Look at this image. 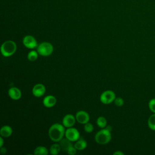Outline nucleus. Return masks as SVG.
<instances>
[{
  "mask_svg": "<svg viewBox=\"0 0 155 155\" xmlns=\"http://www.w3.org/2000/svg\"><path fill=\"white\" fill-rule=\"evenodd\" d=\"M150 110L153 113H155V98H153L150 100L148 104Z\"/></svg>",
  "mask_w": 155,
  "mask_h": 155,
  "instance_id": "nucleus-21",
  "label": "nucleus"
},
{
  "mask_svg": "<svg viewBox=\"0 0 155 155\" xmlns=\"http://www.w3.org/2000/svg\"><path fill=\"white\" fill-rule=\"evenodd\" d=\"M17 45L13 41L8 40L2 43L1 47V54L5 57H9L15 54Z\"/></svg>",
  "mask_w": 155,
  "mask_h": 155,
  "instance_id": "nucleus-2",
  "label": "nucleus"
},
{
  "mask_svg": "<svg viewBox=\"0 0 155 155\" xmlns=\"http://www.w3.org/2000/svg\"><path fill=\"white\" fill-rule=\"evenodd\" d=\"M59 145L61 147V150H62L64 151H67L69 147L72 145V143H71V141H70V140H68L65 137V138H62L59 141Z\"/></svg>",
  "mask_w": 155,
  "mask_h": 155,
  "instance_id": "nucleus-14",
  "label": "nucleus"
},
{
  "mask_svg": "<svg viewBox=\"0 0 155 155\" xmlns=\"http://www.w3.org/2000/svg\"><path fill=\"white\" fill-rule=\"evenodd\" d=\"M23 45L27 48L33 49L38 47V42L35 37L31 35H27L22 39Z\"/></svg>",
  "mask_w": 155,
  "mask_h": 155,
  "instance_id": "nucleus-7",
  "label": "nucleus"
},
{
  "mask_svg": "<svg viewBox=\"0 0 155 155\" xmlns=\"http://www.w3.org/2000/svg\"><path fill=\"white\" fill-rule=\"evenodd\" d=\"M65 127L61 124L56 123L50 126L48 130V136L50 139L54 142H59L65 135Z\"/></svg>",
  "mask_w": 155,
  "mask_h": 155,
  "instance_id": "nucleus-1",
  "label": "nucleus"
},
{
  "mask_svg": "<svg viewBox=\"0 0 155 155\" xmlns=\"http://www.w3.org/2000/svg\"><path fill=\"white\" fill-rule=\"evenodd\" d=\"M111 139V131L104 128L99 131L94 136L95 141L101 145H105L110 142Z\"/></svg>",
  "mask_w": 155,
  "mask_h": 155,
  "instance_id": "nucleus-3",
  "label": "nucleus"
},
{
  "mask_svg": "<svg viewBox=\"0 0 155 155\" xmlns=\"http://www.w3.org/2000/svg\"><path fill=\"white\" fill-rule=\"evenodd\" d=\"M84 130L86 133H91L93 131L94 127H93V125L91 123L87 122V123L84 124Z\"/></svg>",
  "mask_w": 155,
  "mask_h": 155,
  "instance_id": "nucleus-22",
  "label": "nucleus"
},
{
  "mask_svg": "<svg viewBox=\"0 0 155 155\" xmlns=\"http://www.w3.org/2000/svg\"><path fill=\"white\" fill-rule=\"evenodd\" d=\"M96 124L99 127L101 128H104L107 126V120L105 117L99 116L96 120Z\"/></svg>",
  "mask_w": 155,
  "mask_h": 155,
  "instance_id": "nucleus-19",
  "label": "nucleus"
},
{
  "mask_svg": "<svg viewBox=\"0 0 155 155\" xmlns=\"http://www.w3.org/2000/svg\"><path fill=\"white\" fill-rule=\"evenodd\" d=\"M148 127L153 131H155V113H153L150 116L148 119Z\"/></svg>",
  "mask_w": 155,
  "mask_h": 155,
  "instance_id": "nucleus-17",
  "label": "nucleus"
},
{
  "mask_svg": "<svg viewBox=\"0 0 155 155\" xmlns=\"http://www.w3.org/2000/svg\"><path fill=\"white\" fill-rule=\"evenodd\" d=\"M3 145H4V139H3V137L1 136L0 137V147H3Z\"/></svg>",
  "mask_w": 155,
  "mask_h": 155,
  "instance_id": "nucleus-27",
  "label": "nucleus"
},
{
  "mask_svg": "<svg viewBox=\"0 0 155 155\" xmlns=\"http://www.w3.org/2000/svg\"><path fill=\"white\" fill-rule=\"evenodd\" d=\"M113 155H124V153L120 151H116L113 153Z\"/></svg>",
  "mask_w": 155,
  "mask_h": 155,
  "instance_id": "nucleus-26",
  "label": "nucleus"
},
{
  "mask_svg": "<svg viewBox=\"0 0 155 155\" xmlns=\"http://www.w3.org/2000/svg\"><path fill=\"white\" fill-rule=\"evenodd\" d=\"M61 150V147L60 145L58 143H54L50 147V153L51 155H56L60 152Z\"/></svg>",
  "mask_w": 155,
  "mask_h": 155,
  "instance_id": "nucleus-18",
  "label": "nucleus"
},
{
  "mask_svg": "<svg viewBox=\"0 0 155 155\" xmlns=\"http://www.w3.org/2000/svg\"><path fill=\"white\" fill-rule=\"evenodd\" d=\"M74 146L77 149V150L81 151L86 148V147H87V143L84 139H79L77 141H76Z\"/></svg>",
  "mask_w": 155,
  "mask_h": 155,
  "instance_id": "nucleus-15",
  "label": "nucleus"
},
{
  "mask_svg": "<svg viewBox=\"0 0 155 155\" xmlns=\"http://www.w3.org/2000/svg\"><path fill=\"white\" fill-rule=\"evenodd\" d=\"M38 53L37 51L35 50H31L30 51H29L28 53L27 54V59L30 61H35L38 57Z\"/></svg>",
  "mask_w": 155,
  "mask_h": 155,
  "instance_id": "nucleus-20",
  "label": "nucleus"
},
{
  "mask_svg": "<svg viewBox=\"0 0 155 155\" xmlns=\"http://www.w3.org/2000/svg\"><path fill=\"white\" fill-rule=\"evenodd\" d=\"M0 153L2 154H4L7 153V149L6 148L4 147H0Z\"/></svg>",
  "mask_w": 155,
  "mask_h": 155,
  "instance_id": "nucleus-25",
  "label": "nucleus"
},
{
  "mask_svg": "<svg viewBox=\"0 0 155 155\" xmlns=\"http://www.w3.org/2000/svg\"><path fill=\"white\" fill-rule=\"evenodd\" d=\"M48 153L47 148L44 146L37 147L34 150V154L36 155H47Z\"/></svg>",
  "mask_w": 155,
  "mask_h": 155,
  "instance_id": "nucleus-16",
  "label": "nucleus"
},
{
  "mask_svg": "<svg viewBox=\"0 0 155 155\" xmlns=\"http://www.w3.org/2000/svg\"><path fill=\"white\" fill-rule=\"evenodd\" d=\"M53 46L48 42H43L39 44L37 47L38 54L42 56H48L53 52Z\"/></svg>",
  "mask_w": 155,
  "mask_h": 155,
  "instance_id": "nucleus-4",
  "label": "nucleus"
},
{
  "mask_svg": "<svg viewBox=\"0 0 155 155\" xmlns=\"http://www.w3.org/2000/svg\"><path fill=\"white\" fill-rule=\"evenodd\" d=\"M56 101L57 100L55 96L53 95H48L44 98L42 103L45 107L51 108L56 105Z\"/></svg>",
  "mask_w": 155,
  "mask_h": 155,
  "instance_id": "nucleus-12",
  "label": "nucleus"
},
{
  "mask_svg": "<svg viewBox=\"0 0 155 155\" xmlns=\"http://www.w3.org/2000/svg\"><path fill=\"white\" fill-rule=\"evenodd\" d=\"M116 94L112 90H106L103 91L100 96V101L104 104H110L114 102L116 99Z\"/></svg>",
  "mask_w": 155,
  "mask_h": 155,
  "instance_id": "nucleus-5",
  "label": "nucleus"
},
{
  "mask_svg": "<svg viewBox=\"0 0 155 155\" xmlns=\"http://www.w3.org/2000/svg\"><path fill=\"white\" fill-rule=\"evenodd\" d=\"M13 133L12 128L9 125H4L1 127L0 130L1 136L3 137H10Z\"/></svg>",
  "mask_w": 155,
  "mask_h": 155,
  "instance_id": "nucleus-13",
  "label": "nucleus"
},
{
  "mask_svg": "<svg viewBox=\"0 0 155 155\" xmlns=\"http://www.w3.org/2000/svg\"><path fill=\"white\" fill-rule=\"evenodd\" d=\"M46 89L45 87L42 84H37L33 86L31 92L34 96L36 97H39L42 96L45 93Z\"/></svg>",
  "mask_w": 155,
  "mask_h": 155,
  "instance_id": "nucleus-9",
  "label": "nucleus"
},
{
  "mask_svg": "<svg viewBox=\"0 0 155 155\" xmlns=\"http://www.w3.org/2000/svg\"><path fill=\"white\" fill-rule=\"evenodd\" d=\"M8 94L12 99L16 101L21 97L22 93L18 88L13 87L9 88L8 91Z\"/></svg>",
  "mask_w": 155,
  "mask_h": 155,
  "instance_id": "nucleus-11",
  "label": "nucleus"
},
{
  "mask_svg": "<svg viewBox=\"0 0 155 155\" xmlns=\"http://www.w3.org/2000/svg\"><path fill=\"white\" fill-rule=\"evenodd\" d=\"M75 117L76 121L81 124H85L89 122L90 115L89 114L84 110H80L76 113Z\"/></svg>",
  "mask_w": 155,
  "mask_h": 155,
  "instance_id": "nucleus-8",
  "label": "nucleus"
},
{
  "mask_svg": "<svg viewBox=\"0 0 155 155\" xmlns=\"http://www.w3.org/2000/svg\"><path fill=\"white\" fill-rule=\"evenodd\" d=\"M114 104L117 107H122L124 104V101L122 97H116V99L114 101Z\"/></svg>",
  "mask_w": 155,
  "mask_h": 155,
  "instance_id": "nucleus-23",
  "label": "nucleus"
},
{
  "mask_svg": "<svg viewBox=\"0 0 155 155\" xmlns=\"http://www.w3.org/2000/svg\"><path fill=\"white\" fill-rule=\"evenodd\" d=\"M67 153L68 154H70V155H74L76 154V152H77V149L74 147V146H73V145L71 146H70L69 147V148L67 150Z\"/></svg>",
  "mask_w": 155,
  "mask_h": 155,
  "instance_id": "nucleus-24",
  "label": "nucleus"
},
{
  "mask_svg": "<svg viewBox=\"0 0 155 155\" xmlns=\"http://www.w3.org/2000/svg\"><path fill=\"white\" fill-rule=\"evenodd\" d=\"M76 121L74 116L71 114H66L62 119V125L66 128L72 127Z\"/></svg>",
  "mask_w": 155,
  "mask_h": 155,
  "instance_id": "nucleus-10",
  "label": "nucleus"
},
{
  "mask_svg": "<svg viewBox=\"0 0 155 155\" xmlns=\"http://www.w3.org/2000/svg\"><path fill=\"white\" fill-rule=\"evenodd\" d=\"M65 136L70 141L76 142L80 139V133L76 128L72 127L68 128L65 130Z\"/></svg>",
  "mask_w": 155,
  "mask_h": 155,
  "instance_id": "nucleus-6",
  "label": "nucleus"
}]
</instances>
